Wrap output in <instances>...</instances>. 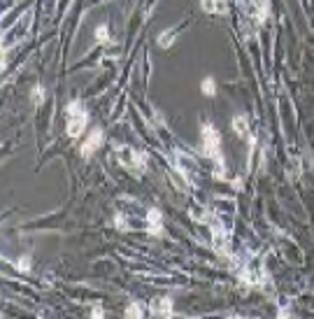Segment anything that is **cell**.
<instances>
[{
	"label": "cell",
	"mask_w": 314,
	"mask_h": 319,
	"mask_svg": "<svg viewBox=\"0 0 314 319\" xmlns=\"http://www.w3.org/2000/svg\"><path fill=\"white\" fill-rule=\"evenodd\" d=\"M86 121H89V117H86V110L82 105V100H73L68 105V135L70 138H79L86 128Z\"/></svg>",
	"instance_id": "cell-1"
},
{
	"label": "cell",
	"mask_w": 314,
	"mask_h": 319,
	"mask_svg": "<svg viewBox=\"0 0 314 319\" xmlns=\"http://www.w3.org/2000/svg\"><path fill=\"white\" fill-rule=\"evenodd\" d=\"M116 161L128 170H145L147 154L145 151L133 149V147H116Z\"/></svg>",
	"instance_id": "cell-2"
},
{
	"label": "cell",
	"mask_w": 314,
	"mask_h": 319,
	"mask_svg": "<svg viewBox=\"0 0 314 319\" xmlns=\"http://www.w3.org/2000/svg\"><path fill=\"white\" fill-rule=\"evenodd\" d=\"M100 145H103V131H100V128H96V131H91L89 138L82 142V156L89 158L91 154H93V151H96Z\"/></svg>",
	"instance_id": "cell-4"
},
{
	"label": "cell",
	"mask_w": 314,
	"mask_h": 319,
	"mask_svg": "<svg viewBox=\"0 0 314 319\" xmlns=\"http://www.w3.org/2000/svg\"><path fill=\"white\" fill-rule=\"evenodd\" d=\"M203 10L210 14H224L226 12V3L224 0H203Z\"/></svg>",
	"instance_id": "cell-6"
},
{
	"label": "cell",
	"mask_w": 314,
	"mask_h": 319,
	"mask_svg": "<svg viewBox=\"0 0 314 319\" xmlns=\"http://www.w3.org/2000/svg\"><path fill=\"white\" fill-rule=\"evenodd\" d=\"M219 147H221V138H219V131L212 124L203 126V151L212 158H219ZM221 161V158H219Z\"/></svg>",
	"instance_id": "cell-3"
},
{
	"label": "cell",
	"mask_w": 314,
	"mask_h": 319,
	"mask_svg": "<svg viewBox=\"0 0 314 319\" xmlns=\"http://www.w3.org/2000/svg\"><path fill=\"white\" fill-rule=\"evenodd\" d=\"M145 224L149 226V233H161V212H158L156 207H151V210L147 212Z\"/></svg>",
	"instance_id": "cell-5"
},
{
	"label": "cell",
	"mask_w": 314,
	"mask_h": 319,
	"mask_svg": "<svg viewBox=\"0 0 314 319\" xmlns=\"http://www.w3.org/2000/svg\"><path fill=\"white\" fill-rule=\"evenodd\" d=\"M230 126L235 128V133H237V135H247V133H249V124H247V119H244L242 115H237L235 119L230 121Z\"/></svg>",
	"instance_id": "cell-7"
},
{
	"label": "cell",
	"mask_w": 314,
	"mask_h": 319,
	"mask_svg": "<svg viewBox=\"0 0 314 319\" xmlns=\"http://www.w3.org/2000/svg\"><path fill=\"white\" fill-rule=\"evenodd\" d=\"M96 37L100 40V42H107L109 35H107V26H100V28H96Z\"/></svg>",
	"instance_id": "cell-10"
},
{
	"label": "cell",
	"mask_w": 314,
	"mask_h": 319,
	"mask_svg": "<svg viewBox=\"0 0 314 319\" xmlns=\"http://www.w3.org/2000/svg\"><path fill=\"white\" fill-rule=\"evenodd\" d=\"M151 312L154 314H170V301H165V298L154 301L151 303Z\"/></svg>",
	"instance_id": "cell-8"
},
{
	"label": "cell",
	"mask_w": 314,
	"mask_h": 319,
	"mask_svg": "<svg viewBox=\"0 0 314 319\" xmlns=\"http://www.w3.org/2000/svg\"><path fill=\"white\" fill-rule=\"evenodd\" d=\"M126 314H128V317H140V314H142V307L135 305V303H133V305H131V307L126 310Z\"/></svg>",
	"instance_id": "cell-11"
},
{
	"label": "cell",
	"mask_w": 314,
	"mask_h": 319,
	"mask_svg": "<svg viewBox=\"0 0 314 319\" xmlns=\"http://www.w3.org/2000/svg\"><path fill=\"white\" fill-rule=\"evenodd\" d=\"M17 268H19V271H28V268H30V263H28V259H21V261H19V263H17Z\"/></svg>",
	"instance_id": "cell-12"
},
{
	"label": "cell",
	"mask_w": 314,
	"mask_h": 319,
	"mask_svg": "<svg viewBox=\"0 0 314 319\" xmlns=\"http://www.w3.org/2000/svg\"><path fill=\"white\" fill-rule=\"evenodd\" d=\"M203 93H205V96H214V93H217V84H214L212 77L203 79Z\"/></svg>",
	"instance_id": "cell-9"
}]
</instances>
